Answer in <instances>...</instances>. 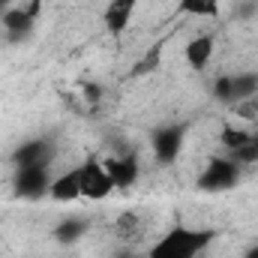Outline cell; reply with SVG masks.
<instances>
[{
  "instance_id": "14",
  "label": "cell",
  "mask_w": 258,
  "mask_h": 258,
  "mask_svg": "<svg viewBox=\"0 0 258 258\" xmlns=\"http://www.w3.org/2000/svg\"><path fill=\"white\" fill-rule=\"evenodd\" d=\"M177 9L183 15H198V18H216L219 15V0H180Z\"/></svg>"
},
{
  "instance_id": "1",
  "label": "cell",
  "mask_w": 258,
  "mask_h": 258,
  "mask_svg": "<svg viewBox=\"0 0 258 258\" xmlns=\"http://www.w3.org/2000/svg\"><path fill=\"white\" fill-rule=\"evenodd\" d=\"M216 240L213 228H186V225H174L168 228L150 249L147 258H198L210 243Z\"/></svg>"
},
{
  "instance_id": "22",
  "label": "cell",
  "mask_w": 258,
  "mask_h": 258,
  "mask_svg": "<svg viewBox=\"0 0 258 258\" xmlns=\"http://www.w3.org/2000/svg\"><path fill=\"white\" fill-rule=\"evenodd\" d=\"M243 258H258V243H255V246H249V249H246V255H243Z\"/></svg>"
},
{
  "instance_id": "18",
  "label": "cell",
  "mask_w": 258,
  "mask_h": 258,
  "mask_svg": "<svg viewBox=\"0 0 258 258\" xmlns=\"http://www.w3.org/2000/svg\"><path fill=\"white\" fill-rule=\"evenodd\" d=\"M231 108H234V114L240 120H258V93L249 96V99H243V102H234Z\"/></svg>"
},
{
  "instance_id": "4",
  "label": "cell",
  "mask_w": 258,
  "mask_h": 258,
  "mask_svg": "<svg viewBox=\"0 0 258 258\" xmlns=\"http://www.w3.org/2000/svg\"><path fill=\"white\" fill-rule=\"evenodd\" d=\"M186 141V123H168V126L153 129L150 144H153V156L159 165H174L180 150Z\"/></svg>"
},
{
  "instance_id": "2",
  "label": "cell",
  "mask_w": 258,
  "mask_h": 258,
  "mask_svg": "<svg viewBox=\"0 0 258 258\" xmlns=\"http://www.w3.org/2000/svg\"><path fill=\"white\" fill-rule=\"evenodd\" d=\"M240 162H234L231 156H210L201 177H198V189L201 192H225V189H234L240 183Z\"/></svg>"
},
{
  "instance_id": "8",
  "label": "cell",
  "mask_w": 258,
  "mask_h": 258,
  "mask_svg": "<svg viewBox=\"0 0 258 258\" xmlns=\"http://www.w3.org/2000/svg\"><path fill=\"white\" fill-rule=\"evenodd\" d=\"M105 168L114 180V189H132L138 180V156L135 153H123V156H108Z\"/></svg>"
},
{
  "instance_id": "5",
  "label": "cell",
  "mask_w": 258,
  "mask_h": 258,
  "mask_svg": "<svg viewBox=\"0 0 258 258\" xmlns=\"http://www.w3.org/2000/svg\"><path fill=\"white\" fill-rule=\"evenodd\" d=\"M51 174L45 165H33V168H18L15 177H12V192L24 201H39L45 198L51 189Z\"/></svg>"
},
{
  "instance_id": "21",
  "label": "cell",
  "mask_w": 258,
  "mask_h": 258,
  "mask_svg": "<svg viewBox=\"0 0 258 258\" xmlns=\"http://www.w3.org/2000/svg\"><path fill=\"white\" fill-rule=\"evenodd\" d=\"M84 96H87L90 102H99V96H102V90H99L96 84H84Z\"/></svg>"
},
{
  "instance_id": "6",
  "label": "cell",
  "mask_w": 258,
  "mask_h": 258,
  "mask_svg": "<svg viewBox=\"0 0 258 258\" xmlns=\"http://www.w3.org/2000/svg\"><path fill=\"white\" fill-rule=\"evenodd\" d=\"M51 159H54V144L48 138H30L12 153L15 168H33V165H45L48 168Z\"/></svg>"
},
{
  "instance_id": "15",
  "label": "cell",
  "mask_w": 258,
  "mask_h": 258,
  "mask_svg": "<svg viewBox=\"0 0 258 258\" xmlns=\"http://www.w3.org/2000/svg\"><path fill=\"white\" fill-rule=\"evenodd\" d=\"M219 141H222V147L228 150V153H234V150H240L246 141H249V129H237V126H225L219 132Z\"/></svg>"
},
{
  "instance_id": "12",
  "label": "cell",
  "mask_w": 258,
  "mask_h": 258,
  "mask_svg": "<svg viewBox=\"0 0 258 258\" xmlns=\"http://www.w3.org/2000/svg\"><path fill=\"white\" fill-rule=\"evenodd\" d=\"M258 93V72H243V75H231V105L243 102Z\"/></svg>"
},
{
  "instance_id": "11",
  "label": "cell",
  "mask_w": 258,
  "mask_h": 258,
  "mask_svg": "<svg viewBox=\"0 0 258 258\" xmlns=\"http://www.w3.org/2000/svg\"><path fill=\"white\" fill-rule=\"evenodd\" d=\"M213 48H216V39L210 36V33H201V36H195L186 42V48H183V57H186V63L192 66V69H207L210 63V57H213Z\"/></svg>"
},
{
  "instance_id": "23",
  "label": "cell",
  "mask_w": 258,
  "mask_h": 258,
  "mask_svg": "<svg viewBox=\"0 0 258 258\" xmlns=\"http://www.w3.org/2000/svg\"><path fill=\"white\" fill-rule=\"evenodd\" d=\"M6 3H9V0H0V15H3V12H6V9H3V6H6Z\"/></svg>"
},
{
  "instance_id": "13",
  "label": "cell",
  "mask_w": 258,
  "mask_h": 258,
  "mask_svg": "<svg viewBox=\"0 0 258 258\" xmlns=\"http://www.w3.org/2000/svg\"><path fill=\"white\" fill-rule=\"evenodd\" d=\"M87 234V219H63L57 228H54V240L57 243H75V240H81Z\"/></svg>"
},
{
  "instance_id": "20",
  "label": "cell",
  "mask_w": 258,
  "mask_h": 258,
  "mask_svg": "<svg viewBox=\"0 0 258 258\" xmlns=\"http://www.w3.org/2000/svg\"><path fill=\"white\" fill-rule=\"evenodd\" d=\"M117 225H120L117 231H120V234L126 237L129 231H135V225H138V216H135V213H123V216L117 219Z\"/></svg>"
},
{
  "instance_id": "3",
  "label": "cell",
  "mask_w": 258,
  "mask_h": 258,
  "mask_svg": "<svg viewBox=\"0 0 258 258\" xmlns=\"http://www.w3.org/2000/svg\"><path fill=\"white\" fill-rule=\"evenodd\" d=\"M78 168H81V198L102 201V198H108V195L114 192V180H111L105 162L96 153H90Z\"/></svg>"
},
{
  "instance_id": "17",
  "label": "cell",
  "mask_w": 258,
  "mask_h": 258,
  "mask_svg": "<svg viewBox=\"0 0 258 258\" xmlns=\"http://www.w3.org/2000/svg\"><path fill=\"white\" fill-rule=\"evenodd\" d=\"M159 60H162V42H156V45L141 57V63L132 69V75H147V72H153V69L159 66Z\"/></svg>"
},
{
  "instance_id": "19",
  "label": "cell",
  "mask_w": 258,
  "mask_h": 258,
  "mask_svg": "<svg viewBox=\"0 0 258 258\" xmlns=\"http://www.w3.org/2000/svg\"><path fill=\"white\" fill-rule=\"evenodd\" d=\"M213 96H216V102L231 105V75H222L213 81Z\"/></svg>"
},
{
  "instance_id": "7",
  "label": "cell",
  "mask_w": 258,
  "mask_h": 258,
  "mask_svg": "<svg viewBox=\"0 0 258 258\" xmlns=\"http://www.w3.org/2000/svg\"><path fill=\"white\" fill-rule=\"evenodd\" d=\"M39 6H42V0H30L27 6H21V9H6L3 12V27H6V33H9V39H24L30 30H33V21H36V15H39Z\"/></svg>"
},
{
  "instance_id": "16",
  "label": "cell",
  "mask_w": 258,
  "mask_h": 258,
  "mask_svg": "<svg viewBox=\"0 0 258 258\" xmlns=\"http://www.w3.org/2000/svg\"><path fill=\"white\" fill-rule=\"evenodd\" d=\"M234 162H240V165H258V132H249V141L240 147V150H234V153H228Z\"/></svg>"
},
{
  "instance_id": "10",
  "label": "cell",
  "mask_w": 258,
  "mask_h": 258,
  "mask_svg": "<svg viewBox=\"0 0 258 258\" xmlns=\"http://www.w3.org/2000/svg\"><path fill=\"white\" fill-rule=\"evenodd\" d=\"M48 198L57 201V204H72V201H78V198H81V168L75 165V168L63 171L60 177H54V180H51V189H48Z\"/></svg>"
},
{
  "instance_id": "9",
  "label": "cell",
  "mask_w": 258,
  "mask_h": 258,
  "mask_svg": "<svg viewBox=\"0 0 258 258\" xmlns=\"http://www.w3.org/2000/svg\"><path fill=\"white\" fill-rule=\"evenodd\" d=\"M135 6H138V0H111V3L105 6L102 24H105V30H108L111 36H120L129 27V21H132V15H135Z\"/></svg>"
}]
</instances>
